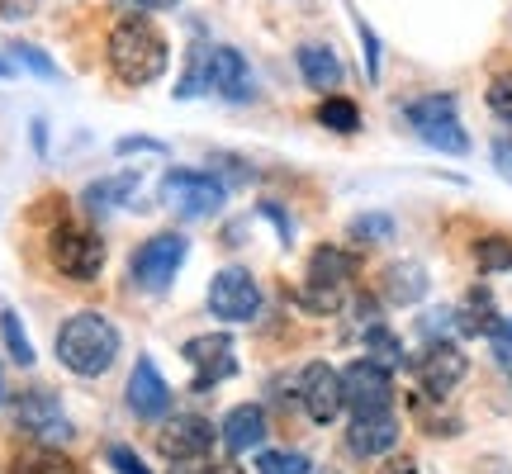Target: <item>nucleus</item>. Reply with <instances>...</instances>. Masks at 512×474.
<instances>
[{
    "label": "nucleus",
    "mask_w": 512,
    "mask_h": 474,
    "mask_svg": "<svg viewBox=\"0 0 512 474\" xmlns=\"http://www.w3.org/2000/svg\"><path fill=\"white\" fill-rule=\"evenodd\" d=\"M484 100H489V110H494L498 119H508V124H512V72L494 76V81H489V95H484Z\"/></svg>",
    "instance_id": "nucleus-32"
},
{
    "label": "nucleus",
    "mask_w": 512,
    "mask_h": 474,
    "mask_svg": "<svg viewBox=\"0 0 512 474\" xmlns=\"http://www.w3.org/2000/svg\"><path fill=\"white\" fill-rule=\"evenodd\" d=\"M403 119L413 124V133H418L427 147H437V152H451V157H465L470 152V138H465V128H460V110L451 95H422V100H413L408 110H403Z\"/></svg>",
    "instance_id": "nucleus-5"
},
{
    "label": "nucleus",
    "mask_w": 512,
    "mask_h": 474,
    "mask_svg": "<svg viewBox=\"0 0 512 474\" xmlns=\"http://www.w3.org/2000/svg\"><path fill=\"white\" fill-rule=\"evenodd\" d=\"M185 256H190V242H185L181 233H157V237H147L143 247L133 252L128 275H133V285H138V290L157 294V290H166V285L181 275Z\"/></svg>",
    "instance_id": "nucleus-7"
},
{
    "label": "nucleus",
    "mask_w": 512,
    "mask_h": 474,
    "mask_svg": "<svg viewBox=\"0 0 512 474\" xmlns=\"http://www.w3.org/2000/svg\"><path fill=\"white\" fill-rule=\"evenodd\" d=\"M256 474H309V456H299V451H261Z\"/></svg>",
    "instance_id": "nucleus-27"
},
{
    "label": "nucleus",
    "mask_w": 512,
    "mask_h": 474,
    "mask_svg": "<svg viewBox=\"0 0 512 474\" xmlns=\"http://www.w3.org/2000/svg\"><path fill=\"white\" fill-rule=\"evenodd\" d=\"M119 152L128 157V152H166V147L157 143V138H124V143H119Z\"/></svg>",
    "instance_id": "nucleus-39"
},
{
    "label": "nucleus",
    "mask_w": 512,
    "mask_h": 474,
    "mask_svg": "<svg viewBox=\"0 0 512 474\" xmlns=\"http://www.w3.org/2000/svg\"><path fill=\"white\" fill-rule=\"evenodd\" d=\"M299 408H304L318 427L337 422V413L347 408V394H342V370H332L328 361L304 365V370H299Z\"/></svg>",
    "instance_id": "nucleus-10"
},
{
    "label": "nucleus",
    "mask_w": 512,
    "mask_h": 474,
    "mask_svg": "<svg viewBox=\"0 0 512 474\" xmlns=\"http://www.w3.org/2000/svg\"><path fill=\"white\" fill-rule=\"evenodd\" d=\"M209 313L219 323H252L256 313H261V285H256V275L242 271V266L214 271V280H209Z\"/></svg>",
    "instance_id": "nucleus-8"
},
{
    "label": "nucleus",
    "mask_w": 512,
    "mask_h": 474,
    "mask_svg": "<svg viewBox=\"0 0 512 474\" xmlns=\"http://www.w3.org/2000/svg\"><path fill=\"white\" fill-rule=\"evenodd\" d=\"M15 427L29 432V437H43V441L72 432V422H67V413H62V403H57L53 389H24L15 399Z\"/></svg>",
    "instance_id": "nucleus-14"
},
{
    "label": "nucleus",
    "mask_w": 512,
    "mask_h": 474,
    "mask_svg": "<svg viewBox=\"0 0 512 474\" xmlns=\"http://www.w3.org/2000/svg\"><path fill=\"white\" fill-rule=\"evenodd\" d=\"M0 337H5V351H10L19 365H34V347H29V337H24V328H19V318L10 309L0 313Z\"/></svg>",
    "instance_id": "nucleus-28"
},
{
    "label": "nucleus",
    "mask_w": 512,
    "mask_h": 474,
    "mask_svg": "<svg viewBox=\"0 0 512 474\" xmlns=\"http://www.w3.org/2000/svg\"><path fill=\"white\" fill-rule=\"evenodd\" d=\"M15 72V57H0V76H10Z\"/></svg>",
    "instance_id": "nucleus-42"
},
{
    "label": "nucleus",
    "mask_w": 512,
    "mask_h": 474,
    "mask_svg": "<svg viewBox=\"0 0 512 474\" xmlns=\"http://www.w3.org/2000/svg\"><path fill=\"white\" fill-rule=\"evenodd\" d=\"M299 72H304V81H309L313 91H323V95H337V86H342V62L323 43H304L299 48Z\"/></svg>",
    "instance_id": "nucleus-18"
},
{
    "label": "nucleus",
    "mask_w": 512,
    "mask_h": 474,
    "mask_svg": "<svg viewBox=\"0 0 512 474\" xmlns=\"http://www.w3.org/2000/svg\"><path fill=\"white\" fill-rule=\"evenodd\" d=\"M105 460H110L119 474H152L143 460H138V451H133V446H124V441H114L110 451H105Z\"/></svg>",
    "instance_id": "nucleus-34"
},
{
    "label": "nucleus",
    "mask_w": 512,
    "mask_h": 474,
    "mask_svg": "<svg viewBox=\"0 0 512 474\" xmlns=\"http://www.w3.org/2000/svg\"><path fill=\"white\" fill-rule=\"evenodd\" d=\"M375 474H418V465H413V460H408V456H389V460H384V465H380V470H375Z\"/></svg>",
    "instance_id": "nucleus-40"
},
{
    "label": "nucleus",
    "mask_w": 512,
    "mask_h": 474,
    "mask_svg": "<svg viewBox=\"0 0 512 474\" xmlns=\"http://www.w3.org/2000/svg\"><path fill=\"white\" fill-rule=\"evenodd\" d=\"M342 394H347L351 413H384L394 403V380L380 361H351L342 370Z\"/></svg>",
    "instance_id": "nucleus-11"
},
{
    "label": "nucleus",
    "mask_w": 512,
    "mask_h": 474,
    "mask_svg": "<svg viewBox=\"0 0 512 474\" xmlns=\"http://www.w3.org/2000/svg\"><path fill=\"white\" fill-rule=\"evenodd\" d=\"M200 91H214L223 100H252L256 95V81H252V67L238 48H223V43H200L190 53V72L185 81L176 86V100H190Z\"/></svg>",
    "instance_id": "nucleus-3"
},
{
    "label": "nucleus",
    "mask_w": 512,
    "mask_h": 474,
    "mask_svg": "<svg viewBox=\"0 0 512 474\" xmlns=\"http://www.w3.org/2000/svg\"><path fill=\"white\" fill-rule=\"evenodd\" d=\"M128 408H133V418H143V422H162L171 413V384L162 380V370L147 361V356L128 375Z\"/></svg>",
    "instance_id": "nucleus-15"
},
{
    "label": "nucleus",
    "mask_w": 512,
    "mask_h": 474,
    "mask_svg": "<svg viewBox=\"0 0 512 474\" xmlns=\"http://www.w3.org/2000/svg\"><path fill=\"white\" fill-rule=\"evenodd\" d=\"M133 5H138V10H171L176 0H133Z\"/></svg>",
    "instance_id": "nucleus-41"
},
{
    "label": "nucleus",
    "mask_w": 512,
    "mask_h": 474,
    "mask_svg": "<svg viewBox=\"0 0 512 474\" xmlns=\"http://www.w3.org/2000/svg\"><path fill=\"white\" fill-rule=\"evenodd\" d=\"M38 10V0H0V19H29Z\"/></svg>",
    "instance_id": "nucleus-36"
},
{
    "label": "nucleus",
    "mask_w": 512,
    "mask_h": 474,
    "mask_svg": "<svg viewBox=\"0 0 512 474\" xmlns=\"http://www.w3.org/2000/svg\"><path fill=\"white\" fill-rule=\"evenodd\" d=\"M48 256H53V266L67 280H95V275L105 271V237H95L91 228H81V223H57L53 237H48Z\"/></svg>",
    "instance_id": "nucleus-6"
},
{
    "label": "nucleus",
    "mask_w": 512,
    "mask_h": 474,
    "mask_svg": "<svg viewBox=\"0 0 512 474\" xmlns=\"http://www.w3.org/2000/svg\"><path fill=\"white\" fill-rule=\"evenodd\" d=\"M10 57H15V67H29L38 76H57V62L48 53H38L34 43H10Z\"/></svg>",
    "instance_id": "nucleus-31"
},
{
    "label": "nucleus",
    "mask_w": 512,
    "mask_h": 474,
    "mask_svg": "<svg viewBox=\"0 0 512 474\" xmlns=\"http://www.w3.org/2000/svg\"><path fill=\"white\" fill-rule=\"evenodd\" d=\"M185 361L195 365V380L190 389H214L219 380H233L238 375V347L228 332H204V337H190L185 342Z\"/></svg>",
    "instance_id": "nucleus-9"
},
{
    "label": "nucleus",
    "mask_w": 512,
    "mask_h": 474,
    "mask_svg": "<svg viewBox=\"0 0 512 474\" xmlns=\"http://www.w3.org/2000/svg\"><path fill=\"white\" fill-rule=\"evenodd\" d=\"M323 474H337V470H323Z\"/></svg>",
    "instance_id": "nucleus-43"
},
{
    "label": "nucleus",
    "mask_w": 512,
    "mask_h": 474,
    "mask_svg": "<svg viewBox=\"0 0 512 474\" xmlns=\"http://www.w3.org/2000/svg\"><path fill=\"white\" fill-rule=\"evenodd\" d=\"M214 446V422L195 418V413H181V418H166V427L157 432V451H162L171 465H190V460H204Z\"/></svg>",
    "instance_id": "nucleus-12"
},
{
    "label": "nucleus",
    "mask_w": 512,
    "mask_h": 474,
    "mask_svg": "<svg viewBox=\"0 0 512 474\" xmlns=\"http://www.w3.org/2000/svg\"><path fill=\"white\" fill-rule=\"evenodd\" d=\"M0 399H5V389H0Z\"/></svg>",
    "instance_id": "nucleus-44"
},
{
    "label": "nucleus",
    "mask_w": 512,
    "mask_h": 474,
    "mask_svg": "<svg viewBox=\"0 0 512 474\" xmlns=\"http://www.w3.org/2000/svg\"><path fill=\"white\" fill-rule=\"evenodd\" d=\"M356 242H389L394 237V219L389 214H361V219H351L347 228Z\"/></svg>",
    "instance_id": "nucleus-29"
},
{
    "label": "nucleus",
    "mask_w": 512,
    "mask_h": 474,
    "mask_svg": "<svg viewBox=\"0 0 512 474\" xmlns=\"http://www.w3.org/2000/svg\"><path fill=\"white\" fill-rule=\"evenodd\" d=\"M10 474H72V460L62 456L57 446L38 441V446H29V451H19L10 460Z\"/></svg>",
    "instance_id": "nucleus-22"
},
{
    "label": "nucleus",
    "mask_w": 512,
    "mask_h": 474,
    "mask_svg": "<svg viewBox=\"0 0 512 474\" xmlns=\"http://www.w3.org/2000/svg\"><path fill=\"white\" fill-rule=\"evenodd\" d=\"M494 166H498V176L512 181V138H498L494 143Z\"/></svg>",
    "instance_id": "nucleus-37"
},
{
    "label": "nucleus",
    "mask_w": 512,
    "mask_h": 474,
    "mask_svg": "<svg viewBox=\"0 0 512 474\" xmlns=\"http://www.w3.org/2000/svg\"><path fill=\"white\" fill-rule=\"evenodd\" d=\"M166 209H176L181 219H214L228 200V185L214 176V171H166L162 185H157Z\"/></svg>",
    "instance_id": "nucleus-4"
},
{
    "label": "nucleus",
    "mask_w": 512,
    "mask_h": 474,
    "mask_svg": "<svg viewBox=\"0 0 512 474\" xmlns=\"http://www.w3.org/2000/svg\"><path fill=\"white\" fill-rule=\"evenodd\" d=\"M299 304L323 318V313H337V309H342V290H328V285H304V290H299Z\"/></svg>",
    "instance_id": "nucleus-30"
},
{
    "label": "nucleus",
    "mask_w": 512,
    "mask_h": 474,
    "mask_svg": "<svg viewBox=\"0 0 512 474\" xmlns=\"http://www.w3.org/2000/svg\"><path fill=\"white\" fill-rule=\"evenodd\" d=\"M176 474H242L238 460H190V465H176Z\"/></svg>",
    "instance_id": "nucleus-35"
},
{
    "label": "nucleus",
    "mask_w": 512,
    "mask_h": 474,
    "mask_svg": "<svg viewBox=\"0 0 512 474\" xmlns=\"http://www.w3.org/2000/svg\"><path fill=\"white\" fill-rule=\"evenodd\" d=\"M384 294H389L394 304H418L422 294H427V271H422L418 261L389 266V271H384Z\"/></svg>",
    "instance_id": "nucleus-20"
},
{
    "label": "nucleus",
    "mask_w": 512,
    "mask_h": 474,
    "mask_svg": "<svg viewBox=\"0 0 512 474\" xmlns=\"http://www.w3.org/2000/svg\"><path fill=\"white\" fill-rule=\"evenodd\" d=\"M219 437L223 446L242 456V451H261V441H266V413L256 408V403H238V408H228L219 422Z\"/></svg>",
    "instance_id": "nucleus-17"
},
{
    "label": "nucleus",
    "mask_w": 512,
    "mask_h": 474,
    "mask_svg": "<svg viewBox=\"0 0 512 474\" xmlns=\"http://www.w3.org/2000/svg\"><path fill=\"white\" fill-rule=\"evenodd\" d=\"M413 370H418L422 394H432V399H446L451 389H460V380H465L470 361H465V351H460L456 342H432V347H427L418 361H413Z\"/></svg>",
    "instance_id": "nucleus-13"
},
{
    "label": "nucleus",
    "mask_w": 512,
    "mask_h": 474,
    "mask_svg": "<svg viewBox=\"0 0 512 474\" xmlns=\"http://www.w3.org/2000/svg\"><path fill=\"white\" fill-rule=\"evenodd\" d=\"M347 446H351V456H361V460L389 456L399 446V418L389 408L384 413H356L347 427Z\"/></svg>",
    "instance_id": "nucleus-16"
},
{
    "label": "nucleus",
    "mask_w": 512,
    "mask_h": 474,
    "mask_svg": "<svg viewBox=\"0 0 512 474\" xmlns=\"http://www.w3.org/2000/svg\"><path fill=\"white\" fill-rule=\"evenodd\" d=\"M498 323V309H494V299L484 290H470V299L456 309V328L465 332V337H489V328Z\"/></svg>",
    "instance_id": "nucleus-23"
},
{
    "label": "nucleus",
    "mask_w": 512,
    "mask_h": 474,
    "mask_svg": "<svg viewBox=\"0 0 512 474\" xmlns=\"http://www.w3.org/2000/svg\"><path fill=\"white\" fill-rule=\"evenodd\" d=\"M361 38H366V72H370V76H380V38L370 34L366 24H361Z\"/></svg>",
    "instance_id": "nucleus-38"
},
{
    "label": "nucleus",
    "mask_w": 512,
    "mask_h": 474,
    "mask_svg": "<svg viewBox=\"0 0 512 474\" xmlns=\"http://www.w3.org/2000/svg\"><path fill=\"white\" fill-rule=\"evenodd\" d=\"M133 190H138V176H128V171H124V176H105V181L86 185V195H81V200H86V209H91V214H114V209H119Z\"/></svg>",
    "instance_id": "nucleus-21"
},
{
    "label": "nucleus",
    "mask_w": 512,
    "mask_h": 474,
    "mask_svg": "<svg viewBox=\"0 0 512 474\" xmlns=\"http://www.w3.org/2000/svg\"><path fill=\"white\" fill-rule=\"evenodd\" d=\"M366 347H370V361H380L384 370H389V365H399V361H403L399 337H394V332H389V328H380V323H370V328H366Z\"/></svg>",
    "instance_id": "nucleus-26"
},
{
    "label": "nucleus",
    "mask_w": 512,
    "mask_h": 474,
    "mask_svg": "<svg viewBox=\"0 0 512 474\" xmlns=\"http://www.w3.org/2000/svg\"><path fill=\"white\" fill-rule=\"evenodd\" d=\"M351 275H356V256H351L347 247H313L309 280H304V285H328V290H342Z\"/></svg>",
    "instance_id": "nucleus-19"
},
{
    "label": "nucleus",
    "mask_w": 512,
    "mask_h": 474,
    "mask_svg": "<svg viewBox=\"0 0 512 474\" xmlns=\"http://www.w3.org/2000/svg\"><path fill=\"white\" fill-rule=\"evenodd\" d=\"M318 124L332 128V133H356V128H361V110L351 105L347 95H328V100L318 105Z\"/></svg>",
    "instance_id": "nucleus-24"
},
{
    "label": "nucleus",
    "mask_w": 512,
    "mask_h": 474,
    "mask_svg": "<svg viewBox=\"0 0 512 474\" xmlns=\"http://www.w3.org/2000/svg\"><path fill=\"white\" fill-rule=\"evenodd\" d=\"M119 356V328H114L105 313H72L62 328H57V361L67 365L72 375H105Z\"/></svg>",
    "instance_id": "nucleus-2"
},
{
    "label": "nucleus",
    "mask_w": 512,
    "mask_h": 474,
    "mask_svg": "<svg viewBox=\"0 0 512 474\" xmlns=\"http://www.w3.org/2000/svg\"><path fill=\"white\" fill-rule=\"evenodd\" d=\"M105 57H110V72L119 76L124 86H152V81L166 72L171 48H166V34L152 24V19L128 15L110 29Z\"/></svg>",
    "instance_id": "nucleus-1"
},
{
    "label": "nucleus",
    "mask_w": 512,
    "mask_h": 474,
    "mask_svg": "<svg viewBox=\"0 0 512 474\" xmlns=\"http://www.w3.org/2000/svg\"><path fill=\"white\" fill-rule=\"evenodd\" d=\"M489 342H494V361L512 375V318H498L489 328Z\"/></svg>",
    "instance_id": "nucleus-33"
},
{
    "label": "nucleus",
    "mask_w": 512,
    "mask_h": 474,
    "mask_svg": "<svg viewBox=\"0 0 512 474\" xmlns=\"http://www.w3.org/2000/svg\"><path fill=\"white\" fill-rule=\"evenodd\" d=\"M475 261H479V271H484V275L512 271V242H508V237H479Z\"/></svg>",
    "instance_id": "nucleus-25"
}]
</instances>
